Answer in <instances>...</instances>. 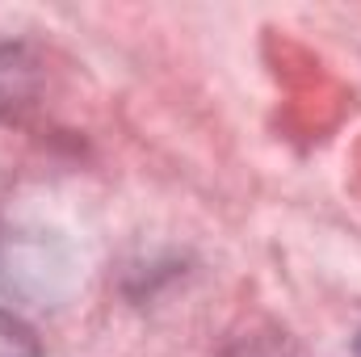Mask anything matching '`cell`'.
I'll use <instances>...</instances> for the list:
<instances>
[{
	"label": "cell",
	"mask_w": 361,
	"mask_h": 357,
	"mask_svg": "<svg viewBox=\"0 0 361 357\" xmlns=\"http://www.w3.org/2000/svg\"><path fill=\"white\" fill-rule=\"evenodd\" d=\"M0 357H47V353H42L38 337L25 324H17L13 315H0Z\"/></svg>",
	"instance_id": "cell-1"
},
{
	"label": "cell",
	"mask_w": 361,
	"mask_h": 357,
	"mask_svg": "<svg viewBox=\"0 0 361 357\" xmlns=\"http://www.w3.org/2000/svg\"><path fill=\"white\" fill-rule=\"evenodd\" d=\"M357 357H361V337H357Z\"/></svg>",
	"instance_id": "cell-2"
}]
</instances>
